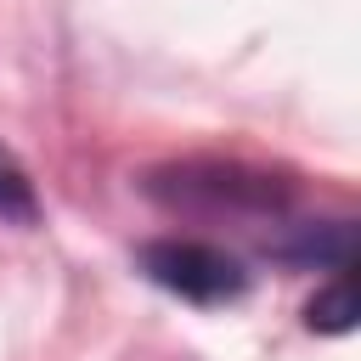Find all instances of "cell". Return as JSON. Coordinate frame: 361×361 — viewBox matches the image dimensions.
<instances>
[{
    "mask_svg": "<svg viewBox=\"0 0 361 361\" xmlns=\"http://www.w3.org/2000/svg\"><path fill=\"white\" fill-rule=\"evenodd\" d=\"M0 220H11V226H34L39 220V192H34L28 169L6 147H0Z\"/></svg>",
    "mask_w": 361,
    "mask_h": 361,
    "instance_id": "5b68a950",
    "label": "cell"
},
{
    "mask_svg": "<svg viewBox=\"0 0 361 361\" xmlns=\"http://www.w3.org/2000/svg\"><path fill=\"white\" fill-rule=\"evenodd\" d=\"M265 254L293 265V271H350L355 259V226L350 220H299L282 226L276 237H265Z\"/></svg>",
    "mask_w": 361,
    "mask_h": 361,
    "instance_id": "3957f363",
    "label": "cell"
},
{
    "mask_svg": "<svg viewBox=\"0 0 361 361\" xmlns=\"http://www.w3.org/2000/svg\"><path fill=\"white\" fill-rule=\"evenodd\" d=\"M135 271L186 305H237L254 282V271L231 248L203 237H152L135 248Z\"/></svg>",
    "mask_w": 361,
    "mask_h": 361,
    "instance_id": "7a4b0ae2",
    "label": "cell"
},
{
    "mask_svg": "<svg viewBox=\"0 0 361 361\" xmlns=\"http://www.w3.org/2000/svg\"><path fill=\"white\" fill-rule=\"evenodd\" d=\"M355 282H350V271H338L327 288H316V299L305 305V327L310 333H355Z\"/></svg>",
    "mask_w": 361,
    "mask_h": 361,
    "instance_id": "277c9868",
    "label": "cell"
},
{
    "mask_svg": "<svg viewBox=\"0 0 361 361\" xmlns=\"http://www.w3.org/2000/svg\"><path fill=\"white\" fill-rule=\"evenodd\" d=\"M141 192L164 209L186 214H226V220H282L293 209V180L271 169H248L231 158H186L158 164L141 175Z\"/></svg>",
    "mask_w": 361,
    "mask_h": 361,
    "instance_id": "6da1fadb",
    "label": "cell"
}]
</instances>
